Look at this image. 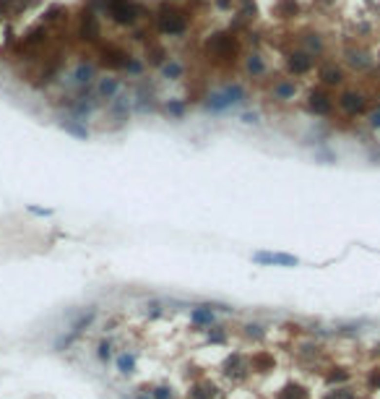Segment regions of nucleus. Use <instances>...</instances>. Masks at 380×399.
<instances>
[{"label": "nucleus", "instance_id": "obj_10", "mask_svg": "<svg viewBox=\"0 0 380 399\" xmlns=\"http://www.w3.org/2000/svg\"><path fill=\"white\" fill-rule=\"evenodd\" d=\"M117 365H120V371H123V373H133L135 358H133V355H120V358H117Z\"/></svg>", "mask_w": 380, "mask_h": 399}, {"label": "nucleus", "instance_id": "obj_2", "mask_svg": "<svg viewBox=\"0 0 380 399\" xmlns=\"http://www.w3.org/2000/svg\"><path fill=\"white\" fill-rule=\"evenodd\" d=\"M339 107L344 110L346 115H357V112L364 110V100H362L360 94H354V92H346V94L339 100Z\"/></svg>", "mask_w": 380, "mask_h": 399}, {"label": "nucleus", "instance_id": "obj_3", "mask_svg": "<svg viewBox=\"0 0 380 399\" xmlns=\"http://www.w3.org/2000/svg\"><path fill=\"white\" fill-rule=\"evenodd\" d=\"M110 11H112V16H115V21H120V24H131L133 16H135L133 5H128L125 0H112Z\"/></svg>", "mask_w": 380, "mask_h": 399}, {"label": "nucleus", "instance_id": "obj_7", "mask_svg": "<svg viewBox=\"0 0 380 399\" xmlns=\"http://www.w3.org/2000/svg\"><path fill=\"white\" fill-rule=\"evenodd\" d=\"M211 397H214V389L206 386V383H195V386L188 391V399H211Z\"/></svg>", "mask_w": 380, "mask_h": 399}, {"label": "nucleus", "instance_id": "obj_21", "mask_svg": "<svg viewBox=\"0 0 380 399\" xmlns=\"http://www.w3.org/2000/svg\"><path fill=\"white\" fill-rule=\"evenodd\" d=\"M138 399H149V397H138Z\"/></svg>", "mask_w": 380, "mask_h": 399}, {"label": "nucleus", "instance_id": "obj_13", "mask_svg": "<svg viewBox=\"0 0 380 399\" xmlns=\"http://www.w3.org/2000/svg\"><path fill=\"white\" fill-rule=\"evenodd\" d=\"M328 399H354V394H352L349 389H336Z\"/></svg>", "mask_w": 380, "mask_h": 399}, {"label": "nucleus", "instance_id": "obj_15", "mask_svg": "<svg viewBox=\"0 0 380 399\" xmlns=\"http://www.w3.org/2000/svg\"><path fill=\"white\" fill-rule=\"evenodd\" d=\"M115 89H117V84H115V81H104V84H102V94H115Z\"/></svg>", "mask_w": 380, "mask_h": 399}, {"label": "nucleus", "instance_id": "obj_4", "mask_svg": "<svg viewBox=\"0 0 380 399\" xmlns=\"http://www.w3.org/2000/svg\"><path fill=\"white\" fill-rule=\"evenodd\" d=\"M185 29V19L180 13H167L162 16V32H170V34H180Z\"/></svg>", "mask_w": 380, "mask_h": 399}, {"label": "nucleus", "instance_id": "obj_5", "mask_svg": "<svg viewBox=\"0 0 380 399\" xmlns=\"http://www.w3.org/2000/svg\"><path fill=\"white\" fill-rule=\"evenodd\" d=\"M310 107H313V112H318V115H328L333 110V102L325 94H313L310 97Z\"/></svg>", "mask_w": 380, "mask_h": 399}, {"label": "nucleus", "instance_id": "obj_16", "mask_svg": "<svg viewBox=\"0 0 380 399\" xmlns=\"http://www.w3.org/2000/svg\"><path fill=\"white\" fill-rule=\"evenodd\" d=\"M110 350H112V344H110V342H102V347H99V358H102V360H107V358L112 355Z\"/></svg>", "mask_w": 380, "mask_h": 399}, {"label": "nucleus", "instance_id": "obj_6", "mask_svg": "<svg viewBox=\"0 0 380 399\" xmlns=\"http://www.w3.org/2000/svg\"><path fill=\"white\" fill-rule=\"evenodd\" d=\"M289 68H292L294 73H307L310 68H313V60H310L307 55H292Z\"/></svg>", "mask_w": 380, "mask_h": 399}, {"label": "nucleus", "instance_id": "obj_8", "mask_svg": "<svg viewBox=\"0 0 380 399\" xmlns=\"http://www.w3.org/2000/svg\"><path fill=\"white\" fill-rule=\"evenodd\" d=\"M190 319L195 323H211L214 321V313H211V308H195V311L190 313Z\"/></svg>", "mask_w": 380, "mask_h": 399}, {"label": "nucleus", "instance_id": "obj_12", "mask_svg": "<svg viewBox=\"0 0 380 399\" xmlns=\"http://www.w3.org/2000/svg\"><path fill=\"white\" fill-rule=\"evenodd\" d=\"M151 397H154V399H172V391L167 386H159V389L151 391Z\"/></svg>", "mask_w": 380, "mask_h": 399}, {"label": "nucleus", "instance_id": "obj_1", "mask_svg": "<svg viewBox=\"0 0 380 399\" xmlns=\"http://www.w3.org/2000/svg\"><path fill=\"white\" fill-rule=\"evenodd\" d=\"M253 259L258 263H276V266H297V259L294 256H286V253H255Z\"/></svg>", "mask_w": 380, "mask_h": 399}, {"label": "nucleus", "instance_id": "obj_19", "mask_svg": "<svg viewBox=\"0 0 380 399\" xmlns=\"http://www.w3.org/2000/svg\"><path fill=\"white\" fill-rule=\"evenodd\" d=\"M170 112H174V115H182V104H170V107H167Z\"/></svg>", "mask_w": 380, "mask_h": 399}, {"label": "nucleus", "instance_id": "obj_18", "mask_svg": "<svg viewBox=\"0 0 380 399\" xmlns=\"http://www.w3.org/2000/svg\"><path fill=\"white\" fill-rule=\"evenodd\" d=\"M211 342H224V334H222V331H214V334H211Z\"/></svg>", "mask_w": 380, "mask_h": 399}, {"label": "nucleus", "instance_id": "obj_17", "mask_svg": "<svg viewBox=\"0 0 380 399\" xmlns=\"http://www.w3.org/2000/svg\"><path fill=\"white\" fill-rule=\"evenodd\" d=\"M65 131L76 133V136H86V131H83V128H78V125H73V123H65Z\"/></svg>", "mask_w": 380, "mask_h": 399}, {"label": "nucleus", "instance_id": "obj_14", "mask_svg": "<svg viewBox=\"0 0 380 399\" xmlns=\"http://www.w3.org/2000/svg\"><path fill=\"white\" fill-rule=\"evenodd\" d=\"M180 65L177 63H170V65H164V76H180Z\"/></svg>", "mask_w": 380, "mask_h": 399}, {"label": "nucleus", "instance_id": "obj_9", "mask_svg": "<svg viewBox=\"0 0 380 399\" xmlns=\"http://www.w3.org/2000/svg\"><path fill=\"white\" fill-rule=\"evenodd\" d=\"M279 399H307V391L302 389V386H286L279 394Z\"/></svg>", "mask_w": 380, "mask_h": 399}, {"label": "nucleus", "instance_id": "obj_20", "mask_svg": "<svg viewBox=\"0 0 380 399\" xmlns=\"http://www.w3.org/2000/svg\"><path fill=\"white\" fill-rule=\"evenodd\" d=\"M372 125H380V112H375V115H372Z\"/></svg>", "mask_w": 380, "mask_h": 399}, {"label": "nucleus", "instance_id": "obj_11", "mask_svg": "<svg viewBox=\"0 0 380 399\" xmlns=\"http://www.w3.org/2000/svg\"><path fill=\"white\" fill-rule=\"evenodd\" d=\"M321 76H323L325 84H339V81H341V73H339L336 68H323Z\"/></svg>", "mask_w": 380, "mask_h": 399}]
</instances>
